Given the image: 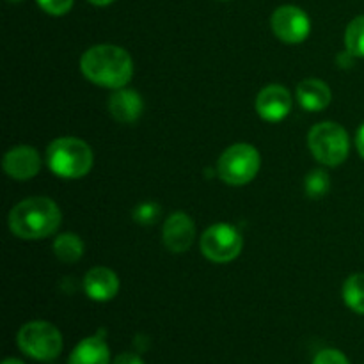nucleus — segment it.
<instances>
[{
  "label": "nucleus",
  "instance_id": "obj_1",
  "mask_svg": "<svg viewBox=\"0 0 364 364\" xmlns=\"http://www.w3.org/2000/svg\"><path fill=\"white\" fill-rule=\"evenodd\" d=\"M80 70L92 84L109 89H121L134 75L130 53L116 45H96L80 59Z\"/></svg>",
  "mask_w": 364,
  "mask_h": 364
},
{
  "label": "nucleus",
  "instance_id": "obj_2",
  "mask_svg": "<svg viewBox=\"0 0 364 364\" xmlns=\"http://www.w3.org/2000/svg\"><path fill=\"white\" fill-rule=\"evenodd\" d=\"M60 210L48 198H28L18 203L9 213V230L21 240H39L60 226Z\"/></svg>",
  "mask_w": 364,
  "mask_h": 364
},
{
  "label": "nucleus",
  "instance_id": "obj_3",
  "mask_svg": "<svg viewBox=\"0 0 364 364\" xmlns=\"http://www.w3.org/2000/svg\"><path fill=\"white\" fill-rule=\"evenodd\" d=\"M50 171L60 178H82L91 171L92 151L89 144L77 137L55 139L46 149Z\"/></svg>",
  "mask_w": 364,
  "mask_h": 364
},
{
  "label": "nucleus",
  "instance_id": "obj_4",
  "mask_svg": "<svg viewBox=\"0 0 364 364\" xmlns=\"http://www.w3.org/2000/svg\"><path fill=\"white\" fill-rule=\"evenodd\" d=\"M308 146L309 151L320 164L327 167H336L347 160L350 141L341 124L326 121L309 130Z\"/></svg>",
  "mask_w": 364,
  "mask_h": 364
},
{
  "label": "nucleus",
  "instance_id": "obj_5",
  "mask_svg": "<svg viewBox=\"0 0 364 364\" xmlns=\"http://www.w3.org/2000/svg\"><path fill=\"white\" fill-rule=\"evenodd\" d=\"M18 347L36 361H53L63 352L60 331L50 322L34 320L25 323L18 333Z\"/></svg>",
  "mask_w": 364,
  "mask_h": 364
},
{
  "label": "nucleus",
  "instance_id": "obj_6",
  "mask_svg": "<svg viewBox=\"0 0 364 364\" xmlns=\"http://www.w3.org/2000/svg\"><path fill=\"white\" fill-rule=\"evenodd\" d=\"M259 153L251 144H233L220 155L217 173L228 185H245L259 171Z\"/></svg>",
  "mask_w": 364,
  "mask_h": 364
},
{
  "label": "nucleus",
  "instance_id": "obj_7",
  "mask_svg": "<svg viewBox=\"0 0 364 364\" xmlns=\"http://www.w3.org/2000/svg\"><path fill=\"white\" fill-rule=\"evenodd\" d=\"M242 247H244L242 235L238 233L237 228L226 223L213 224L201 237V251L210 262H233L242 252Z\"/></svg>",
  "mask_w": 364,
  "mask_h": 364
},
{
  "label": "nucleus",
  "instance_id": "obj_8",
  "mask_svg": "<svg viewBox=\"0 0 364 364\" xmlns=\"http://www.w3.org/2000/svg\"><path fill=\"white\" fill-rule=\"evenodd\" d=\"M270 27L283 43L297 45L309 36L311 21L301 7L281 6L274 11L272 18H270Z\"/></svg>",
  "mask_w": 364,
  "mask_h": 364
},
{
  "label": "nucleus",
  "instance_id": "obj_9",
  "mask_svg": "<svg viewBox=\"0 0 364 364\" xmlns=\"http://www.w3.org/2000/svg\"><path fill=\"white\" fill-rule=\"evenodd\" d=\"M291 95L283 85H267L256 98V112L269 123H279L290 114Z\"/></svg>",
  "mask_w": 364,
  "mask_h": 364
},
{
  "label": "nucleus",
  "instance_id": "obj_10",
  "mask_svg": "<svg viewBox=\"0 0 364 364\" xmlns=\"http://www.w3.org/2000/svg\"><path fill=\"white\" fill-rule=\"evenodd\" d=\"M4 171L13 180L25 181L34 178L41 169V156L31 146H16L4 155Z\"/></svg>",
  "mask_w": 364,
  "mask_h": 364
},
{
  "label": "nucleus",
  "instance_id": "obj_11",
  "mask_svg": "<svg viewBox=\"0 0 364 364\" xmlns=\"http://www.w3.org/2000/svg\"><path fill=\"white\" fill-rule=\"evenodd\" d=\"M164 244L171 252H185L191 249L192 242L196 238L194 220L183 212H176L166 220L164 224Z\"/></svg>",
  "mask_w": 364,
  "mask_h": 364
},
{
  "label": "nucleus",
  "instance_id": "obj_12",
  "mask_svg": "<svg viewBox=\"0 0 364 364\" xmlns=\"http://www.w3.org/2000/svg\"><path fill=\"white\" fill-rule=\"evenodd\" d=\"M85 294L98 302H107L114 299L119 290V279L107 267H95L84 277Z\"/></svg>",
  "mask_w": 364,
  "mask_h": 364
},
{
  "label": "nucleus",
  "instance_id": "obj_13",
  "mask_svg": "<svg viewBox=\"0 0 364 364\" xmlns=\"http://www.w3.org/2000/svg\"><path fill=\"white\" fill-rule=\"evenodd\" d=\"M142 98L134 89H117L109 98V110L110 116L116 121L124 124L135 123L142 114Z\"/></svg>",
  "mask_w": 364,
  "mask_h": 364
},
{
  "label": "nucleus",
  "instance_id": "obj_14",
  "mask_svg": "<svg viewBox=\"0 0 364 364\" xmlns=\"http://www.w3.org/2000/svg\"><path fill=\"white\" fill-rule=\"evenodd\" d=\"M68 364H110V350L105 338L96 334L82 340L70 354Z\"/></svg>",
  "mask_w": 364,
  "mask_h": 364
},
{
  "label": "nucleus",
  "instance_id": "obj_15",
  "mask_svg": "<svg viewBox=\"0 0 364 364\" xmlns=\"http://www.w3.org/2000/svg\"><path fill=\"white\" fill-rule=\"evenodd\" d=\"M297 100L309 112H320L331 103V89L320 78H306L297 85Z\"/></svg>",
  "mask_w": 364,
  "mask_h": 364
},
{
  "label": "nucleus",
  "instance_id": "obj_16",
  "mask_svg": "<svg viewBox=\"0 0 364 364\" xmlns=\"http://www.w3.org/2000/svg\"><path fill=\"white\" fill-rule=\"evenodd\" d=\"M53 252H55V256L60 262L75 263L84 255V244H82L78 235L64 233L59 235L55 242H53Z\"/></svg>",
  "mask_w": 364,
  "mask_h": 364
},
{
  "label": "nucleus",
  "instance_id": "obj_17",
  "mask_svg": "<svg viewBox=\"0 0 364 364\" xmlns=\"http://www.w3.org/2000/svg\"><path fill=\"white\" fill-rule=\"evenodd\" d=\"M343 301L352 311L364 315V274H354L345 281Z\"/></svg>",
  "mask_w": 364,
  "mask_h": 364
},
{
  "label": "nucleus",
  "instance_id": "obj_18",
  "mask_svg": "<svg viewBox=\"0 0 364 364\" xmlns=\"http://www.w3.org/2000/svg\"><path fill=\"white\" fill-rule=\"evenodd\" d=\"M345 45L352 57H364V14L348 23L345 32Z\"/></svg>",
  "mask_w": 364,
  "mask_h": 364
},
{
  "label": "nucleus",
  "instance_id": "obj_19",
  "mask_svg": "<svg viewBox=\"0 0 364 364\" xmlns=\"http://www.w3.org/2000/svg\"><path fill=\"white\" fill-rule=\"evenodd\" d=\"M327 191H329V176H327L326 171H311L306 178V192H308L309 198H323Z\"/></svg>",
  "mask_w": 364,
  "mask_h": 364
},
{
  "label": "nucleus",
  "instance_id": "obj_20",
  "mask_svg": "<svg viewBox=\"0 0 364 364\" xmlns=\"http://www.w3.org/2000/svg\"><path fill=\"white\" fill-rule=\"evenodd\" d=\"M160 217V206L155 205V203H142L135 208L134 219L137 220L142 226H149V224L155 223Z\"/></svg>",
  "mask_w": 364,
  "mask_h": 364
},
{
  "label": "nucleus",
  "instance_id": "obj_21",
  "mask_svg": "<svg viewBox=\"0 0 364 364\" xmlns=\"http://www.w3.org/2000/svg\"><path fill=\"white\" fill-rule=\"evenodd\" d=\"M36 2L45 13L52 16H63L73 7V0H36Z\"/></svg>",
  "mask_w": 364,
  "mask_h": 364
},
{
  "label": "nucleus",
  "instance_id": "obj_22",
  "mask_svg": "<svg viewBox=\"0 0 364 364\" xmlns=\"http://www.w3.org/2000/svg\"><path fill=\"white\" fill-rule=\"evenodd\" d=\"M313 364H350L347 355L343 352L336 350V348H326V350L318 352L316 358L313 359Z\"/></svg>",
  "mask_w": 364,
  "mask_h": 364
},
{
  "label": "nucleus",
  "instance_id": "obj_23",
  "mask_svg": "<svg viewBox=\"0 0 364 364\" xmlns=\"http://www.w3.org/2000/svg\"><path fill=\"white\" fill-rule=\"evenodd\" d=\"M112 364H144L137 354H132V352H124V354H119L116 359H114Z\"/></svg>",
  "mask_w": 364,
  "mask_h": 364
},
{
  "label": "nucleus",
  "instance_id": "obj_24",
  "mask_svg": "<svg viewBox=\"0 0 364 364\" xmlns=\"http://www.w3.org/2000/svg\"><path fill=\"white\" fill-rule=\"evenodd\" d=\"M355 144H358L359 153H361V156L364 159V124H363L361 128H359L358 139H355Z\"/></svg>",
  "mask_w": 364,
  "mask_h": 364
},
{
  "label": "nucleus",
  "instance_id": "obj_25",
  "mask_svg": "<svg viewBox=\"0 0 364 364\" xmlns=\"http://www.w3.org/2000/svg\"><path fill=\"white\" fill-rule=\"evenodd\" d=\"M89 2H91L92 6H109V4H112L114 0H89Z\"/></svg>",
  "mask_w": 364,
  "mask_h": 364
},
{
  "label": "nucleus",
  "instance_id": "obj_26",
  "mask_svg": "<svg viewBox=\"0 0 364 364\" xmlns=\"http://www.w3.org/2000/svg\"><path fill=\"white\" fill-rule=\"evenodd\" d=\"M2 364H25V363H23V361H20V359L9 358V359H6V361H4Z\"/></svg>",
  "mask_w": 364,
  "mask_h": 364
},
{
  "label": "nucleus",
  "instance_id": "obj_27",
  "mask_svg": "<svg viewBox=\"0 0 364 364\" xmlns=\"http://www.w3.org/2000/svg\"><path fill=\"white\" fill-rule=\"evenodd\" d=\"M7 2H13V4H16V2H21V0H7Z\"/></svg>",
  "mask_w": 364,
  "mask_h": 364
}]
</instances>
